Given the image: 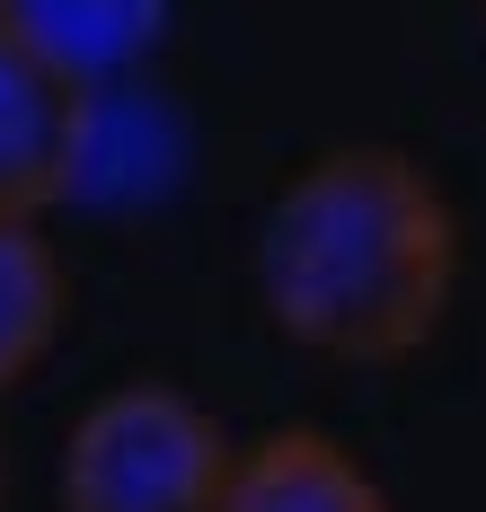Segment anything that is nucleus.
I'll list each match as a JSON object with an SVG mask.
<instances>
[{
  "label": "nucleus",
  "instance_id": "1",
  "mask_svg": "<svg viewBox=\"0 0 486 512\" xmlns=\"http://www.w3.org/2000/svg\"><path fill=\"white\" fill-rule=\"evenodd\" d=\"M248 265L301 354L407 362L460 292V221L407 151L345 142L274 186Z\"/></svg>",
  "mask_w": 486,
  "mask_h": 512
},
{
  "label": "nucleus",
  "instance_id": "2",
  "mask_svg": "<svg viewBox=\"0 0 486 512\" xmlns=\"http://www.w3.org/2000/svg\"><path fill=\"white\" fill-rule=\"evenodd\" d=\"M230 433L168 380H124L62 442V512H221Z\"/></svg>",
  "mask_w": 486,
  "mask_h": 512
},
{
  "label": "nucleus",
  "instance_id": "3",
  "mask_svg": "<svg viewBox=\"0 0 486 512\" xmlns=\"http://www.w3.org/2000/svg\"><path fill=\"white\" fill-rule=\"evenodd\" d=\"M80 115H89V89L0 18V221H36L45 204H71Z\"/></svg>",
  "mask_w": 486,
  "mask_h": 512
},
{
  "label": "nucleus",
  "instance_id": "4",
  "mask_svg": "<svg viewBox=\"0 0 486 512\" xmlns=\"http://www.w3.org/2000/svg\"><path fill=\"white\" fill-rule=\"evenodd\" d=\"M186 159V124L151 80H115L89 89L80 115V159H71V195L80 204H151Z\"/></svg>",
  "mask_w": 486,
  "mask_h": 512
},
{
  "label": "nucleus",
  "instance_id": "5",
  "mask_svg": "<svg viewBox=\"0 0 486 512\" xmlns=\"http://www.w3.org/2000/svg\"><path fill=\"white\" fill-rule=\"evenodd\" d=\"M0 18L80 89H115L151 71V53L177 27V0H9Z\"/></svg>",
  "mask_w": 486,
  "mask_h": 512
},
{
  "label": "nucleus",
  "instance_id": "6",
  "mask_svg": "<svg viewBox=\"0 0 486 512\" xmlns=\"http://www.w3.org/2000/svg\"><path fill=\"white\" fill-rule=\"evenodd\" d=\"M221 512H389L372 468L327 433H266L257 451H239Z\"/></svg>",
  "mask_w": 486,
  "mask_h": 512
},
{
  "label": "nucleus",
  "instance_id": "7",
  "mask_svg": "<svg viewBox=\"0 0 486 512\" xmlns=\"http://www.w3.org/2000/svg\"><path fill=\"white\" fill-rule=\"evenodd\" d=\"M62 256L36 221H0V389H18L62 336Z\"/></svg>",
  "mask_w": 486,
  "mask_h": 512
},
{
  "label": "nucleus",
  "instance_id": "8",
  "mask_svg": "<svg viewBox=\"0 0 486 512\" xmlns=\"http://www.w3.org/2000/svg\"><path fill=\"white\" fill-rule=\"evenodd\" d=\"M0 495H9V460H0Z\"/></svg>",
  "mask_w": 486,
  "mask_h": 512
},
{
  "label": "nucleus",
  "instance_id": "9",
  "mask_svg": "<svg viewBox=\"0 0 486 512\" xmlns=\"http://www.w3.org/2000/svg\"><path fill=\"white\" fill-rule=\"evenodd\" d=\"M0 9H9V0H0Z\"/></svg>",
  "mask_w": 486,
  "mask_h": 512
}]
</instances>
